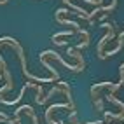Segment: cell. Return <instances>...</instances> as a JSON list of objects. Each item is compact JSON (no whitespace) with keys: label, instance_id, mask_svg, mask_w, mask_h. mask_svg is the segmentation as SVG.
Instances as JSON below:
<instances>
[]
</instances>
